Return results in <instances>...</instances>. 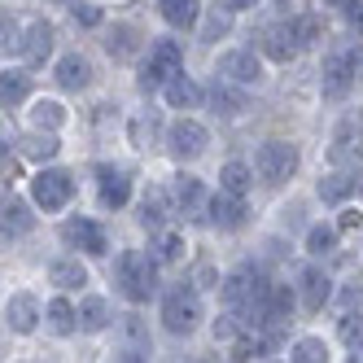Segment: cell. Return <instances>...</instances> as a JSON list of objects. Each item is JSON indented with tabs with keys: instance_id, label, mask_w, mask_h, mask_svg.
<instances>
[{
	"instance_id": "4316f807",
	"label": "cell",
	"mask_w": 363,
	"mask_h": 363,
	"mask_svg": "<svg viewBox=\"0 0 363 363\" xmlns=\"http://www.w3.org/2000/svg\"><path fill=\"white\" fill-rule=\"evenodd\" d=\"M35 219H31V206L27 201H5V241L9 237H22V232H31Z\"/></svg>"
},
{
	"instance_id": "7402d4cb",
	"label": "cell",
	"mask_w": 363,
	"mask_h": 363,
	"mask_svg": "<svg viewBox=\"0 0 363 363\" xmlns=\"http://www.w3.org/2000/svg\"><path fill=\"white\" fill-rule=\"evenodd\" d=\"M298 48H302V44H298L294 27H284V31H267V35H263V53H267L272 62H289Z\"/></svg>"
},
{
	"instance_id": "6da1fadb",
	"label": "cell",
	"mask_w": 363,
	"mask_h": 363,
	"mask_svg": "<svg viewBox=\"0 0 363 363\" xmlns=\"http://www.w3.org/2000/svg\"><path fill=\"white\" fill-rule=\"evenodd\" d=\"M114 280H118V289L132 298V302H149L153 289H158V272H153V258L140 254V250H123V254H118Z\"/></svg>"
},
{
	"instance_id": "ffe728a7",
	"label": "cell",
	"mask_w": 363,
	"mask_h": 363,
	"mask_svg": "<svg viewBox=\"0 0 363 363\" xmlns=\"http://www.w3.org/2000/svg\"><path fill=\"white\" fill-rule=\"evenodd\" d=\"M48 280H53L57 289H79V284H88V267L79 258H57V263L48 267Z\"/></svg>"
},
{
	"instance_id": "52a82bcc",
	"label": "cell",
	"mask_w": 363,
	"mask_h": 363,
	"mask_svg": "<svg viewBox=\"0 0 363 363\" xmlns=\"http://www.w3.org/2000/svg\"><path fill=\"white\" fill-rule=\"evenodd\" d=\"M206 145H211V132H206L197 118H179V123H171V132H167V149L175 153V158H197Z\"/></svg>"
},
{
	"instance_id": "d590c367",
	"label": "cell",
	"mask_w": 363,
	"mask_h": 363,
	"mask_svg": "<svg viewBox=\"0 0 363 363\" xmlns=\"http://www.w3.org/2000/svg\"><path fill=\"white\" fill-rule=\"evenodd\" d=\"M333 245H337V232H333L328 223H315V228L306 232V250H311V254H328Z\"/></svg>"
},
{
	"instance_id": "d6986e66",
	"label": "cell",
	"mask_w": 363,
	"mask_h": 363,
	"mask_svg": "<svg viewBox=\"0 0 363 363\" xmlns=\"http://www.w3.org/2000/svg\"><path fill=\"white\" fill-rule=\"evenodd\" d=\"M149 66L162 70L167 79H171V74H179V66H184V48H179L175 40H153V48H149Z\"/></svg>"
},
{
	"instance_id": "484cf974",
	"label": "cell",
	"mask_w": 363,
	"mask_h": 363,
	"mask_svg": "<svg viewBox=\"0 0 363 363\" xmlns=\"http://www.w3.org/2000/svg\"><path fill=\"white\" fill-rule=\"evenodd\" d=\"M197 84L189 79V74H171L167 79V101H171V110H189V106H197Z\"/></svg>"
},
{
	"instance_id": "1f68e13d",
	"label": "cell",
	"mask_w": 363,
	"mask_h": 363,
	"mask_svg": "<svg viewBox=\"0 0 363 363\" xmlns=\"http://www.w3.org/2000/svg\"><path fill=\"white\" fill-rule=\"evenodd\" d=\"M127 136H132V145H136V149H149V145H153V136H158V114H136V118H132V127H127Z\"/></svg>"
},
{
	"instance_id": "cb8c5ba5",
	"label": "cell",
	"mask_w": 363,
	"mask_h": 363,
	"mask_svg": "<svg viewBox=\"0 0 363 363\" xmlns=\"http://www.w3.org/2000/svg\"><path fill=\"white\" fill-rule=\"evenodd\" d=\"M289 311H294V289H289V284H272V298H267V315H263V324L280 328L284 320H289Z\"/></svg>"
},
{
	"instance_id": "f546056e",
	"label": "cell",
	"mask_w": 363,
	"mask_h": 363,
	"mask_svg": "<svg viewBox=\"0 0 363 363\" xmlns=\"http://www.w3.org/2000/svg\"><path fill=\"white\" fill-rule=\"evenodd\" d=\"M350 193H354V175H324V179H320V197H324L328 206L346 201Z\"/></svg>"
},
{
	"instance_id": "5b68a950",
	"label": "cell",
	"mask_w": 363,
	"mask_h": 363,
	"mask_svg": "<svg viewBox=\"0 0 363 363\" xmlns=\"http://www.w3.org/2000/svg\"><path fill=\"white\" fill-rule=\"evenodd\" d=\"M363 158V114H342L333 132V149H328V162L333 167H346Z\"/></svg>"
},
{
	"instance_id": "ab89813d",
	"label": "cell",
	"mask_w": 363,
	"mask_h": 363,
	"mask_svg": "<svg viewBox=\"0 0 363 363\" xmlns=\"http://www.w3.org/2000/svg\"><path fill=\"white\" fill-rule=\"evenodd\" d=\"M179 250H184V241H179L175 232H167V237H162V245H158V258H162V263H175V258H179Z\"/></svg>"
},
{
	"instance_id": "ee69618b",
	"label": "cell",
	"mask_w": 363,
	"mask_h": 363,
	"mask_svg": "<svg viewBox=\"0 0 363 363\" xmlns=\"http://www.w3.org/2000/svg\"><path fill=\"white\" fill-rule=\"evenodd\" d=\"M350 22H354V27L363 31V5H350Z\"/></svg>"
},
{
	"instance_id": "9c48e42d",
	"label": "cell",
	"mask_w": 363,
	"mask_h": 363,
	"mask_svg": "<svg viewBox=\"0 0 363 363\" xmlns=\"http://www.w3.org/2000/svg\"><path fill=\"white\" fill-rule=\"evenodd\" d=\"M62 241L66 245H79L88 254H106V232H101L92 219H66L62 223Z\"/></svg>"
},
{
	"instance_id": "4fadbf2b",
	"label": "cell",
	"mask_w": 363,
	"mask_h": 363,
	"mask_svg": "<svg viewBox=\"0 0 363 363\" xmlns=\"http://www.w3.org/2000/svg\"><path fill=\"white\" fill-rule=\"evenodd\" d=\"M211 223L223 228V232H237V228L245 223V206H241V197H232V193L211 197Z\"/></svg>"
},
{
	"instance_id": "83f0119b",
	"label": "cell",
	"mask_w": 363,
	"mask_h": 363,
	"mask_svg": "<svg viewBox=\"0 0 363 363\" xmlns=\"http://www.w3.org/2000/svg\"><path fill=\"white\" fill-rule=\"evenodd\" d=\"M79 324L88 328V333H101L110 324V302L106 298H84L79 302Z\"/></svg>"
},
{
	"instance_id": "277c9868",
	"label": "cell",
	"mask_w": 363,
	"mask_h": 363,
	"mask_svg": "<svg viewBox=\"0 0 363 363\" xmlns=\"http://www.w3.org/2000/svg\"><path fill=\"white\" fill-rule=\"evenodd\" d=\"M254 167H258V175H263L267 184H280V179H289L298 171V149L289 140H267L263 149H258Z\"/></svg>"
},
{
	"instance_id": "5bb4252c",
	"label": "cell",
	"mask_w": 363,
	"mask_h": 363,
	"mask_svg": "<svg viewBox=\"0 0 363 363\" xmlns=\"http://www.w3.org/2000/svg\"><path fill=\"white\" fill-rule=\"evenodd\" d=\"M123 337H127V346L118 350V359H149V324L136 315H123Z\"/></svg>"
},
{
	"instance_id": "60d3db41",
	"label": "cell",
	"mask_w": 363,
	"mask_h": 363,
	"mask_svg": "<svg viewBox=\"0 0 363 363\" xmlns=\"http://www.w3.org/2000/svg\"><path fill=\"white\" fill-rule=\"evenodd\" d=\"M70 13H74V22H84V27H96L101 22V9H92V5H74Z\"/></svg>"
},
{
	"instance_id": "8fae6325",
	"label": "cell",
	"mask_w": 363,
	"mask_h": 363,
	"mask_svg": "<svg viewBox=\"0 0 363 363\" xmlns=\"http://www.w3.org/2000/svg\"><path fill=\"white\" fill-rule=\"evenodd\" d=\"M328 284H333V280H328V276H324L320 267H306V272L298 276V289H302V306H306V311H324V302H328V294H333Z\"/></svg>"
},
{
	"instance_id": "f6af8a7d",
	"label": "cell",
	"mask_w": 363,
	"mask_h": 363,
	"mask_svg": "<svg viewBox=\"0 0 363 363\" xmlns=\"http://www.w3.org/2000/svg\"><path fill=\"white\" fill-rule=\"evenodd\" d=\"M258 0H228V9H254Z\"/></svg>"
},
{
	"instance_id": "2e32d148",
	"label": "cell",
	"mask_w": 363,
	"mask_h": 363,
	"mask_svg": "<svg viewBox=\"0 0 363 363\" xmlns=\"http://www.w3.org/2000/svg\"><path fill=\"white\" fill-rule=\"evenodd\" d=\"M140 31L132 27V22H118V27L110 31V40H106V48H110V57H118V62H132L136 53H140Z\"/></svg>"
},
{
	"instance_id": "b9f144b4",
	"label": "cell",
	"mask_w": 363,
	"mask_h": 363,
	"mask_svg": "<svg viewBox=\"0 0 363 363\" xmlns=\"http://www.w3.org/2000/svg\"><path fill=\"white\" fill-rule=\"evenodd\" d=\"M215 337H219V342H232V337H237V328H232L228 320H219V324H215Z\"/></svg>"
},
{
	"instance_id": "7a4b0ae2",
	"label": "cell",
	"mask_w": 363,
	"mask_h": 363,
	"mask_svg": "<svg viewBox=\"0 0 363 363\" xmlns=\"http://www.w3.org/2000/svg\"><path fill=\"white\" fill-rule=\"evenodd\" d=\"M201 320V302H197V289H189V284H175V289H167L162 298V324L167 333L175 337H189Z\"/></svg>"
},
{
	"instance_id": "9a60e30c",
	"label": "cell",
	"mask_w": 363,
	"mask_h": 363,
	"mask_svg": "<svg viewBox=\"0 0 363 363\" xmlns=\"http://www.w3.org/2000/svg\"><path fill=\"white\" fill-rule=\"evenodd\" d=\"M127 197H132V179H127L123 171H101V206L106 211H123L127 206Z\"/></svg>"
},
{
	"instance_id": "3957f363",
	"label": "cell",
	"mask_w": 363,
	"mask_h": 363,
	"mask_svg": "<svg viewBox=\"0 0 363 363\" xmlns=\"http://www.w3.org/2000/svg\"><path fill=\"white\" fill-rule=\"evenodd\" d=\"M363 66V48H337V53L324 57V96L328 101H342L350 88H354V74Z\"/></svg>"
},
{
	"instance_id": "8992f818",
	"label": "cell",
	"mask_w": 363,
	"mask_h": 363,
	"mask_svg": "<svg viewBox=\"0 0 363 363\" xmlns=\"http://www.w3.org/2000/svg\"><path fill=\"white\" fill-rule=\"evenodd\" d=\"M31 197L44 211H62V206L74 197V175L70 171H40L31 179Z\"/></svg>"
},
{
	"instance_id": "f1b7e54d",
	"label": "cell",
	"mask_w": 363,
	"mask_h": 363,
	"mask_svg": "<svg viewBox=\"0 0 363 363\" xmlns=\"http://www.w3.org/2000/svg\"><path fill=\"white\" fill-rule=\"evenodd\" d=\"M31 123L40 127V132H57V127L66 123V110L57 106V101H35V106H31Z\"/></svg>"
},
{
	"instance_id": "ac0fdd59",
	"label": "cell",
	"mask_w": 363,
	"mask_h": 363,
	"mask_svg": "<svg viewBox=\"0 0 363 363\" xmlns=\"http://www.w3.org/2000/svg\"><path fill=\"white\" fill-rule=\"evenodd\" d=\"M48 53H53V27H48V22H31V27H27V40H22V57L40 66Z\"/></svg>"
},
{
	"instance_id": "30bf717a",
	"label": "cell",
	"mask_w": 363,
	"mask_h": 363,
	"mask_svg": "<svg viewBox=\"0 0 363 363\" xmlns=\"http://www.w3.org/2000/svg\"><path fill=\"white\" fill-rule=\"evenodd\" d=\"M171 197H175V206H179V211H184V215L211 211V197H206L201 179H193V175H175V184H171Z\"/></svg>"
},
{
	"instance_id": "e575fe53",
	"label": "cell",
	"mask_w": 363,
	"mask_h": 363,
	"mask_svg": "<svg viewBox=\"0 0 363 363\" xmlns=\"http://www.w3.org/2000/svg\"><path fill=\"white\" fill-rule=\"evenodd\" d=\"M27 92H31L27 74H22V70H5V106H22Z\"/></svg>"
},
{
	"instance_id": "4dcf8cb0",
	"label": "cell",
	"mask_w": 363,
	"mask_h": 363,
	"mask_svg": "<svg viewBox=\"0 0 363 363\" xmlns=\"http://www.w3.org/2000/svg\"><path fill=\"white\" fill-rule=\"evenodd\" d=\"M162 18L171 27H193L197 22V0H162Z\"/></svg>"
},
{
	"instance_id": "e0dca14e",
	"label": "cell",
	"mask_w": 363,
	"mask_h": 363,
	"mask_svg": "<svg viewBox=\"0 0 363 363\" xmlns=\"http://www.w3.org/2000/svg\"><path fill=\"white\" fill-rule=\"evenodd\" d=\"M57 84H62V88H70V92L88 88V84H92V66H88L79 53H66V57L57 62Z\"/></svg>"
},
{
	"instance_id": "7bdbcfd3",
	"label": "cell",
	"mask_w": 363,
	"mask_h": 363,
	"mask_svg": "<svg viewBox=\"0 0 363 363\" xmlns=\"http://www.w3.org/2000/svg\"><path fill=\"white\" fill-rule=\"evenodd\" d=\"M197 280H201V289H211V280H215V272H211V263H201V267H197Z\"/></svg>"
},
{
	"instance_id": "d6a6232c",
	"label": "cell",
	"mask_w": 363,
	"mask_h": 363,
	"mask_svg": "<svg viewBox=\"0 0 363 363\" xmlns=\"http://www.w3.org/2000/svg\"><path fill=\"white\" fill-rule=\"evenodd\" d=\"M22 153H27V158H35V162H48L57 153V136L53 132H35L31 140H22Z\"/></svg>"
},
{
	"instance_id": "ba28073f",
	"label": "cell",
	"mask_w": 363,
	"mask_h": 363,
	"mask_svg": "<svg viewBox=\"0 0 363 363\" xmlns=\"http://www.w3.org/2000/svg\"><path fill=\"white\" fill-rule=\"evenodd\" d=\"M215 70L223 74V79H232V84H258L263 79V62L254 57V48H232V53L219 57Z\"/></svg>"
},
{
	"instance_id": "44dd1931",
	"label": "cell",
	"mask_w": 363,
	"mask_h": 363,
	"mask_svg": "<svg viewBox=\"0 0 363 363\" xmlns=\"http://www.w3.org/2000/svg\"><path fill=\"white\" fill-rule=\"evenodd\" d=\"M44 315H48V328H53L57 337H70L74 333V324H79V311H74L66 298H53L44 306Z\"/></svg>"
},
{
	"instance_id": "7c38bea8",
	"label": "cell",
	"mask_w": 363,
	"mask_h": 363,
	"mask_svg": "<svg viewBox=\"0 0 363 363\" xmlns=\"http://www.w3.org/2000/svg\"><path fill=\"white\" fill-rule=\"evenodd\" d=\"M5 320H9L13 333H31L35 320H40V302H35L31 294H13V298L5 302Z\"/></svg>"
},
{
	"instance_id": "8d00e7d4",
	"label": "cell",
	"mask_w": 363,
	"mask_h": 363,
	"mask_svg": "<svg viewBox=\"0 0 363 363\" xmlns=\"http://www.w3.org/2000/svg\"><path fill=\"white\" fill-rule=\"evenodd\" d=\"M328 350H324V342L320 337H302V342L289 350V359H298V363H315V359H324Z\"/></svg>"
},
{
	"instance_id": "836d02e7",
	"label": "cell",
	"mask_w": 363,
	"mask_h": 363,
	"mask_svg": "<svg viewBox=\"0 0 363 363\" xmlns=\"http://www.w3.org/2000/svg\"><path fill=\"white\" fill-rule=\"evenodd\" d=\"M228 31H232V13H228V9H211V13H206V22H201V40H206V44L223 40Z\"/></svg>"
},
{
	"instance_id": "74e56055",
	"label": "cell",
	"mask_w": 363,
	"mask_h": 363,
	"mask_svg": "<svg viewBox=\"0 0 363 363\" xmlns=\"http://www.w3.org/2000/svg\"><path fill=\"white\" fill-rule=\"evenodd\" d=\"M294 35H298V44H315L320 40V18H298Z\"/></svg>"
},
{
	"instance_id": "f35d334b",
	"label": "cell",
	"mask_w": 363,
	"mask_h": 363,
	"mask_svg": "<svg viewBox=\"0 0 363 363\" xmlns=\"http://www.w3.org/2000/svg\"><path fill=\"white\" fill-rule=\"evenodd\" d=\"M342 342L346 346H363V315H346V324H342Z\"/></svg>"
},
{
	"instance_id": "d4e9b609",
	"label": "cell",
	"mask_w": 363,
	"mask_h": 363,
	"mask_svg": "<svg viewBox=\"0 0 363 363\" xmlns=\"http://www.w3.org/2000/svg\"><path fill=\"white\" fill-rule=\"evenodd\" d=\"M250 184H254V171H250L245 162H228V167L219 171V189L232 193V197H245Z\"/></svg>"
},
{
	"instance_id": "603a6c76",
	"label": "cell",
	"mask_w": 363,
	"mask_h": 363,
	"mask_svg": "<svg viewBox=\"0 0 363 363\" xmlns=\"http://www.w3.org/2000/svg\"><path fill=\"white\" fill-rule=\"evenodd\" d=\"M206 101H211V106H215V114H228V118L245 110V96H241V92H232V88H228L223 79H215L211 88H206Z\"/></svg>"
}]
</instances>
